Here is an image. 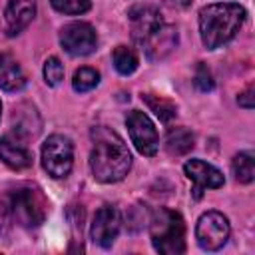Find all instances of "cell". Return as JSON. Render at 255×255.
<instances>
[{
  "label": "cell",
  "mask_w": 255,
  "mask_h": 255,
  "mask_svg": "<svg viewBox=\"0 0 255 255\" xmlns=\"http://www.w3.org/2000/svg\"><path fill=\"white\" fill-rule=\"evenodd\" d=\"M94 147L90 153V169L102 183H116L124 179L131 167V153L126 141L110 128L96 126L90 131Z\"/></svg>",
  "instance_id": "6da1fadb"
},
{
  "label": "cell",
  "mask_w": 255,
  "mask_h": 255,
  "mask_svg": "<svg viewBox=\"0 0 255 255\" xmlns=\"http://www.w3.org/2000/svg\"><path fill=\"white\" fill-rule=\"evenodd\" d=\"M245 22V8L239 4H209L199 12V34L207 50H215L235 38Z\"/></svg>",
  "instance_id": "7a4b0ae2"
},
{
  "label": "cell",
  "mask_w": 255,
  "mask_h": 255,
  "mask_svg": "<svg viewBox=\"0 0 255 255\" xmlns=\"http://www.w3.org/2000/svg\"><path fill=\"white\" fill-rule=\"evenodd\" d=\"M2 209L10 221L20 227H38L48 213V201L44 193L30 183H20L8 189L2 197Z\"/></svg>",
  "instance_id": "3957f363"
},
{
  "label": "cell",
  "mask_w": 255,
  "mask_h": 255,
  "mask_svg": "<svg viewBox=\"0 0 255 255\" xmlns=\"http://www.w3.org/2000/svg\"><path fill=\"white\" fill-rule=\"evenodd\" d=\"M149 233L155 251L163 255H175L185 251V223L177 211L159 207L151 213Z\"/></svg>",
  "instance_id": "277c9868"
},
{
  "label": "cell",
  "mask_w": 255,
  "mask_h": 255,
  "mask_svg": "<svg viewBox=\"0 0 255 255\" xmlns=\"http://www.w3.org/2000/svg\"><path fill=\"white\" fill-rule=\"evenodd\" d=\"M74 163V145L66 135L54 133L42 145V165L48 175L60 179L66 177Z\"/></svg>",
  "instance_id": "5b68a950"
},
{
  "label": "cell",
  "mask_w": 255,
  "mask_h": 255,
  "mask_svg": "<svg viewBox=\"0 0 255 255\" xmlns=\"http://www.w3.org/2000/svg\"><path fill=\"white\" fill-rule=\"evenodd\" d=\"M229 221L219 211H207L199 217L195 227V237L201 249L205 251H217L221 249L229 239Z\"/></svg>",
  "instance_id": "8992f818"
},
{
  "label": "cell",
  "mask_w": 255,
  "mask_h": 255,
  "mask_svg": "<svg viewBox=\"0 0 255 255\" xmlns=\"http://www.w3.org/2000/svg\"><path fill=\"white\" fill-rule=\"evenodd\" d=\"M126 126L131 137V143L135 145V149L141 155H155L157 145H159V137H157V129L153 126V122L139 110H131L126 118Z\"/></svg>",
  "instance_id": "52a82bcc"
},
{
  "label": "cell",
  "mask_w": 255,
  "mask_h": 255,
  "mask_svg": "<svg viewBox=\"0 0 255 255\" xmlns=\"http://www.w3.org/2000/svg\"><path fill=\"white\" fill-rule=\"evenodd\" d=\"M60 44L70 56H88L98 46V34L88 22H70L60 32Z\"/></svg>",
  "instance_id": "ba28073f"
},
{
  "label": "cell",
  "mask_w": 255,
  "mask_h": 255,
  "mask_svg": "<svg viewBox=\"0 0 255 255\" xmlns=\"http://www.w3.org/2000/svg\"><path fill=\"white\" fill-rule=\"evenodd\" d=\"M120 227H122V219L118 209L112 205H104L96 211L92 219V227H90L92 241L104 249H110L120 233Z\"/></svg>",
  "instance_id": "9c48e42d"
},
{
  "label": "cell",
  "mask_w": 255,
  "mask_h": 255,
  "mask_svg": "<svg viewBox=\"0 0 255 255\" xmlns=\"http://www.w3.org/2000/svg\"><path fill=\"white\" fill-rule=\"evenodd\" d=\"M185 175L193 181V197L199 199L203 189H217L225 183L223 173L203 159H189L183 165Z\"/></svg>",
  "instance_id": "30bf717a"
},
{
  "label": "cell",
  "mask_w": 255,
  "mask_h": 255,
  "mask_svg": "<svg viewBox=\"0 0 255 255\" xmlns=\"http://www.w3.org/2000/svg\"><path fill=\"white\" fill-rule=\"evenodd\" d=\"M139 44H141V48H143V52H145V56H147L149 60H153V62L163 60V58H167V56L173 52V48L177 46V30H175L173 26L161 24L155 32H151V34H149L145 40H141Z\"/></svg>",
  "instance_id": "8fae6325"
},
{
  "label": "cell",
  "mask_w": 255,
  "mask_h": 255,
  "mask_svg": "<svg viewBox=\"0 0 255 255\" xmlns=\"http://www.w3.org/2000/svg\"><path fill=\"white\" fill-rule=\"evenodd\" d=\"M0 159L12 169H26L32 165V153L18 133H6L0 137Z\"/></svg>",
  "instance_id": "7c38bea8"
},
{
  "label": "cell",
  "mask_w": 255,
  "mask_h": 255,
  "mask_svg": "<svg viewBox=\"0 0 255 255\" xmlns=\"http://www.w3.org/2000/svg\"><path fill=\"white\" fill-rule=\"evenodd\" d=\"M36 14V2L34 0H10L4 10V22L6 32L10 36L20 34L34 18Z\"/></svg>",
  "instance_id": "4fadbf2b"
},
{
  "label": "cell",
  "mask_w": 255,
  "mask_h": 255,
  "mask_svg": "<svg viewBox=\"0 0 255 255\" xmlns=\"http://www.w3.org/2000/svg\"><path fill=\"white\" fill-rule=\"evenodd\" d=\"M129 20H131V34H133L135 42L145 40L151 32H155L163 24L161 14L155 8H151V6L131 8L129 10Z\"/></svg>",
  "instance_id": "5bb4252c"
},
{
  "label": "cell",
  "mask_w": 255,
  "mask_h": 255,
  "mask_svg": "<svg viewBox=\"0 0 255 255\" xmlns=\"http://www.w3.org/2000/svg\"><path fill=\"white\" fill-rule=\"evenodd\" d=\"M24 86H26V76L18 66V62L12 56L0 52V88L6 92H18Z\"/></svg>",
  "instance_id": "9a60e30c"
},
{
  "label": "cell",
  "mask_w": 255,
  "mask_h": 255,
  "mask_svg": "<svg viewBox=\"0 0 255 255\" xmlns=\"http://www.w3.org/2000/svg\"><path fill=\"white\" fill-rule=\"evenodd\" d=\"M195 145V137L189 129L185 128H171L167 131V139H165V147L171 155H185L193 149Z\"/></svg>",
  "instance_id": "2e32d148"
},
{
  "label": "cell",
  "mask_w": 255,
  "mask_h": 255,
  "mask_svg": "<svg viewBox=\"0 0 255 255\" xmlns=\"http://www.w3.org/2000/svg\"><path fill=\"white\" fill-rule=\"evenodd\" d=\"M233 175L239 183H251L255 177V159L251 151H239L233 157Z\"/></svg>",
  "instance_id": "e0dca14e"
},
{
  "label": "cell",
  "mask_w": 255,
  "mask_h": 255,
  "mask_svg": "<svg viewBox=\"0 0 255 255\" xmlns=\"http://www.w3.org/2000/svg\"><path fill=\"white\" fill-rule=\"evenodd\" d=\"M141 100L149 106V110L161 120V122H169L175 118L177 114V108L173 102H169L167 98H161V96H155V94H141Z\"/></svg>",
  "instance_id": "ac0fdd59"
},
{
  "label": "cell",
  "mask_w": 255,
  "mask_h": 255,
  "mask_svg": "<svg viewBox=\"0 0 255 255\" xmlns=\"http://www.w3.org/2000/svg\"><path fill=\"white\" fill-rule=\"evenodd\" d=\"M112 60H114L116 70H118L122 76H129V74H133L135 68H137V56H135V52H133L131 48H128V46H118V48L114 50V54H112Z\"/></svg>",
  "instance_id": "d6986e66"
},
{
  "label": "cell",
  "mask_w": 255,
  "mask_h": 255,
  "mask_svg": "<svg viewBox=\"0 0 255 255\" xmlns=\"http://www.w3.org/2000/svg\"><path fill=\"white\" fill-rule=\"evenodd\" d=\"M98 84H100V74H98V70H94V68H80V70H76L74 80H72L74 90L80 92V94L94 90Z\"/></svg>",
  "instance_id": "ffe728a7"
},
{
  "label": "cell",
  "mask_w": 255,
  "mask_h": 255,
  "mask_svg": "<svg viewBox=\"0 0 255 255\" xmlns=\"http://www.w3.org/2000/svg\"><path fill=\"white\" fill-rule=\"evenodd\" d=\"M44 80L48 86H58L64 80V66L56 56L44 62Z\"/></svg>",
  "instance_id": "44dd1931"
},
{
  "label": "cell",
  "mask_w": 255,
  "mask_h": 255,
  "mask_svg": "<svg viewBox=\"0 0 255 255\" xmlns=\"http://www.w3.org/2000/svg\"><path fill=\"white\" fill-rule=\"evenodd\" d=\"M52 6L62 14H84L90 10V0H52Z\"/></svg>",
  "instance_id": "7402d4cb"
},
{
  "label": "cell",
  "mask_w": 255,
  "mask_h": 255,
  "mask_svg": "<svg viewBox=\"0 0 255 255\" xmlns=\"http://www.w3.org/2000/svg\"><path fill=\"white\" fill-rule=\"evenodd\" d=\"M193 84H195V86H197V90H201V92H211V90H213V86H215L213 76H211L209 68H207L203 62H199V64H197V68H195Z\"/></svg>",
  "instance_id": "603a6c76"
},
{
  "label": "cell",
  "mask_w": 255,
  "mask_h": 255,
  "mask_svg": "<svg viewBox=\"0 0 255 255\" xmlns=\"http://www.w3.org/2000/svg\"><path fill=\"white\" fill-rule=\"evenodd\" d=\"M237 102H239V106H243V108H247V110H251V108L255 106V100H253V84H249V86L245 88V92L239 94Z\"/></svg>",
  "instance_id": "cb8c5ba5"
},
{
  "label": "cell",
  "mask_w": 255,
  "mask_h": 255,
  "mask_svg": "<svg viewBox=\"0 0 255 255\" xmlns=\"http://www.w3.org/2000/svg\"><path fill=\"white\" fill-rule=\"evenodd\" d=\"M0 112H2V106H0Z\"/></svg>",
  "instance_id": "d4e9b609"
}]
</instances>
